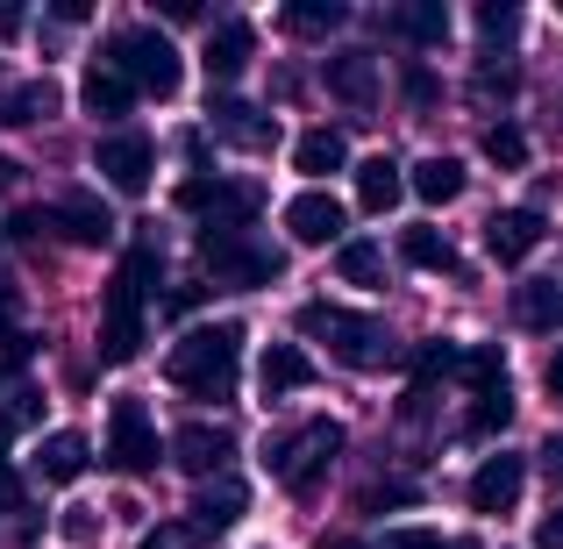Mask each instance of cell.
<instances>
[{
  "mask_svg": "<svg viewBox=\"0 0 563 549\" xmlns=\"http://www.w3.org/2000/svg\"><path fill=\"white\" fill-rule=\"evenodd\" d=\"M235 364H243V329L235 321H207V329H186L165 358V378L192 399H229Z\"/></svg>",
  "mask_w": 563,
  "mask_h": 549,
  "instance_id": "1",
  "label": "cell"
},
{
  "mask_svg": "<svg viewBox=\"0 0 563 549\" xmlns=\"http://www.w3.org/2000/svg\"><path fill=\"white\" fill-rule=\"evenodd\" d=\"M157 278V250H129L108 278V300H100V364H129L143 350V293Z\"/></svg>",
  "mask_w": 563,
  "mask_h": 549,
  "instance_id": "2",
  "label": "cell"
},
{
  "mask_svg": "<svg viewBox=\"0 0 563 549\" xmlns=\"http://www.w3.org/2000/svg\"><path fill=\"white\" fill-rule=\"evenodd\" d=\"M335 457H343V428L335 421H300L292 436L264 442V464H272V479L286 485V493H314Z\"/></svg>",
  "mask_w": 563,
  "mask_h": 549,
  "instance_id": "3",
  "label": "cell"
},
{
  "mask_svg": "<svg viewBox=\"0 0 563 549\" xmlns=\"http://www.w3.org/2000/svg\"><path fill=\"white\" fill-rule=\"evenodd\" d=\"M300 336H321L329 343V358L335 364H350V371H378L393 350H385V329L372 315H350V307H329V300H307L300 307Z\"/></svg>",
  "mask_w": 563,
  "mask_h": 549,
  "instance_id": "4",
  "label": "cell"
},
{
  "mask_svg": "<svg viewBox=\"0 0 563 549\" xmlns=\"http://www.w3.org/2000/svg\"><path fill=\"white\" fill-rule=\"evenodd\" d=\"M108 65L122 72L136 94H151V100H172V94H179V79H186V65H179V51H172V36H157V29H114Z\"/></svg>",
  "mask_w": 563,
  "mask_h": 549,
  "instance_id": "5",
  "label": "cell"
},
{
  "mask_svg": "<svg viewBox=\"0 0 563 549\" xmlns=\"http://www.w3.org/2000/svg\"><path fill=\"white\" fill-rule=\"evenodd\" d=\"M179 207H186V215H200L214 235H243L250 221H257L264 193L250 186V179H186L179 186Z\"/></svg>",
  "mask_w": 563,
  "mask_h": 549,
  "instance_id": "6",
  "label": "cell"
},
{
  "mask_svg": "<svg viewBox=\"0 0 563 549\" xmlns=\"http://www.w3.org/2000/svg\"><path fill=\"white\" fill-rule=\"evenodd\" d=\"M200 264L214 272V286H272L278 272H286V257L278 250H257L250 235H214V229H200Z\"/></svg>",
  "mask_w": 563,
  "mask_h": 549,
  "instance_id": "7",
  "label": "cell"
},
{
  "mask_svg": "<svg viewBox=\"0 0 563 549\" xmlns=\"http://www.w3.org/2000/svg\"><path fill=\"white\" fill-rule=\"evenodd\" d=\"M157 457H165V442H157L151 407L143 399H114L108 407V464L122 479H143V471H157Z\"/></svg>",
  "mask_w": 563,
  "mask_h": 549,
  "instance_id": "8",
  "label": "cell"
},
{
  "mask_svg": "<svg viewBox=\"0 0 563 549\" xmlns=\"http://www.w3.org/2000/svg\"><path fill=\"white\" fill-rule=\"evenodd\" d=\"M93 172H100V179H108L114 193H151L157 143H151V136H136V129H114V136H100Z\"/></svg>",
  "mask_w": 563,
  "mask_h": 549,
  "instance_id": "9",
  "label": "cell"
},
{
  "mask_svg": "<svg viewBox=\"0 0 563 549\" xmlns=\"http://www.w3.org/2000/svg\"><path fill=\"white\" fill-rule=\"evenodd\" d=\"M286 235H292V243H307V250L343 243V200H335V193H321V186L292 193V200H286Z\"/></svg>",
  "mask_w": 563,
  "mask_h": 549,
  "instance_id": "10",
  "label": "cell"
},
{
  "mask_svg": "<svg viewBox=\"0 0 563 549\" xmlns=\"http://www.w3.org/2000/svg\"><path fill=\"white\" fill-rule=\"evenodd\" d=\"M521 485H528V457H485L471 471V514H514L521 507Z\"/></svg>",
  "mask_w": 563,
  "mask_h": 549,
  "instance_id": "11",
  "label": "cell"
},
{
  "mask_svg": "<svg viewBox=\"0 0 563 549\" xmlns=\"http://www.w3.org/2000/svg\"><path fill=\"white\" fill-rule=\"evenodd\" d=\"M229 457H235V436H229V428H214V421H186L179 436H172V464L192 471V479H221Z\"/></svg>",
  "mask_w": 563,
  "mask_h": 549,
  "instance_id": "12",
  "label": "cell"
},
{
  "mask_svg": "<svg viewBox=\"0 0 563 549\" xmlns=\"http://www.w3.org/2000/svg\"><path fill=\"white\" fill-rule=\"evenodd\" d=\"M542 235H550L542 207H507V215L485 221V250H493L499 264H528V257L542 250Z\"/></svg>",
  "mask_w": 563,
  "mask_h": 549,
  "instance_id": "13",
  "label": "cell"
},
{
  "mask_svg": "<svg viewBox=\"0 0 563 549\" xmlns=\"http://www.w3.org/2000/svg\"><path fill=\"white\" fill-rule=\"evenodd\" d=\"M307 385H314V358H307L300 343H264V358H257V393L264 399L307 393Z\"/></svg>",
  "mask_w": 563,
  "mask_h": 549,
  "instance_id": "14",
  "label": "cell"
},
{
  "mask_svg": "<svg viewBox=\"0 0 563 549\" xmlns=\"http://www.w3.org/2000/svg\"><path fill=\"white\" fill-rule=\"evenodd\" d=\"M57 235L79 243V250H100L114 235V215L93 200V193H65V200H57Z\"/></svg>",
  "mask_w": 563,
  "mask_h": 549,
  "instance_id": "15",
  "label": "cell"
},
{
  "mask_svg": "<svg viewBox=\"0 0 563 549\" xmlns=\"http://www.w3.org/2000/svg\"><path fill=\"white\" fill-rule=\"evenodd\" d=\"M243 514H250L243 479H214V485H200V499H192V536H221V528H235Z\"/></svg>",
  "mask_w": 563,
  "mask_h": 549,
  "instance_id": "16",
  "label": "cell"
},
{
  "mask_svg": "<svg viewBox=\"0 0 563 549\" xmlns=\"http://www.w3.org/2000/svg\"><path fill=\"white\" fill-rule=\"evenodd\" d=\"M250 57H257V29H250V22H221V29H207V51H200L207 79H235Z\"/></svg>",
  "mask_w": 563,
  "mask_h": 549,
  "instance_id": "17",
  "label": "cell"
},
{
  "mask_svg": "<svg viewBox=\"0 0 563 549\" xmlns=\"http://www.w3.org/2000/svg\"><path fill=\"white\" fill-rule=\"evenodd\" d=\"M321 79H329V94H335V100H350V108H372V94H378V65H372V51H335L329 65H321Z\"/></svg>",
  "mask_w": 563,
  "mask_h": 549,
  "instance_id": "18",
  "label": "cell"
},
{
  "mask_svg": "<svg viewBox=\"0 0 563 549\" xmlns=\"http://www.w3.org/2000/svg\"><path fill=\"white\" fill-rule=\"evenodd\" d=\"M399 193H407V165H393L385 151L357 165V207H364V215H393Z\"/></svg>",
  "mask_w": 563,
  "mask_h": 549,
  "instance_id": "19",
  "label": "cell"
},
{
  "mask_svg": "<svg viewBox=\"0 0 563 549\" xmlns=\"http://www.w3.org/2000/svg\"><path fill=\"white\" fill-rule=\"evenodd\" d=\"M86 464H93V450H86V436H79V428H51V436H43V450H36V471H43L51 485H71Z\"/></svg>",
  "mask_w": 563,
  "mask_h": 549,
  "instance_id": "20",
  "label": "cell"
},
{
  "mask_svg": "<svg viewBox=\"0 0 563 549\" xmlns=\"http://www.w3.org/2000/svg\"><path fill=\"white\" fill-rule=\"evenodd\" d=\"M214 136H229V143H243V151H272V114L264 108H243V100H214Z\"/></svg>",
  "mask_w": 563,
  "mask_h": 549,
  "instance_id": "21",
  "label": "cell"
},
{
  "mask_svg": "<svg viewBox=\"0 0 563 549\" xmlns=\"http://www.w3.org/2000/svg\"><path fill=\"white\" fill-rule=\"evenodd\" d=\"M350 165V143L343 129H307L300 143H292V172H307V179H329V172Z\"/></svg>",
  "mask_w": 563,
  "mask_h": 549,
  "instance_id": "22",
  "label": "cell"
},
{
  "mask_svg": "<svg viewBox=\"0 0 563 549\" xmlns=\"http://www.w3.org/2000/svg\"><path fill=\"white\" fill-rule=\"evenodd\" d=\"M79 100H86V114L114 122V114H129V108H136V86H129L114 65H93V72H86V86H79Z\"/></svg>",
  "mask_w": 563,
  "mask_h": 549,
  "instance_id": "23",
  "label": "cell"
},
{
  "mask_svg": "<svg viewBox=\"0 0 563 549\" xmlns=\"http://www.w3.org/2000/svg\"><path fill=\"white\" fill-rule=\"evenodd\" d=\"M514 321H521V329H563V286L556 278H528V286L514 293Z\"/></svg>",
  "mask_w": 563,
  "mask_h": 549,
  "instance_id": "24",
  "label": "cell"
},
{
  "mask_svg": "<svg viewBox=\"0 0 563 549\" xmlns=\"http://www.w3.org/2000/svg\"><path fill=\"white\" fill-rule=\"evenodd\" d=\"M413 193H421L428 207H450L456 193H464V165H456V157H421V165H413V179H407Z\"/></svg>",
  "mask_w": 563,
  "mask_h": 549,
  "instance_id": "25",
  "label": "cell"
},
{
  "mask_svg": "<svg viewBox=\"0 0 563 549\" xmlns=\"http://www.w3.org/2000/svg\"><path fill=\"white\" fill-rule=\"evenodd\" d=\"M399 257H407L413 272H464L450 235H435V229H399Z\"/></svg>",
  "mask_w": 563,
  "mask_h": 549,
  "instance_id": "26",
  "label": "cell"
},
{
  "mask_svg": "<svg viewBox=\"0 0 563 549\" xmlns=\"http://www.w3.org/2000/svg\"><path fill=\"white\" fill-rule=\"evenodd\" d=\"M51 108H57V86H51V79H36V86H14V94L0 100V129H29V122H43Z\"/></svg>",
  "mask_w": 563,
  "mask_h": 549,
  "instance_id": "27",
  "label": "cell"
},
{
  "mask_svg": "<svg viewBox=\"0 0 563 549\" xmlns=\"http://www.w3.org/2000/svg\"><path fill=\"white\" fill-rule=\"evenodd\" d=\"M514 421V393H507V385H493V393H478V407H471L464 414V436H499V428H507Z\"/></svg>",
  "mask_w": 563,
  "mask_h": 549,
  "instance_id": "28",
  "label": "cell"
},
{
  "mask_svg": "<svg viewBox=\"0 0 563 549\" xmlns=\"http://www.w3.org/2000/svg\"><path fill=\"white\" fill-rule=\"evenodd\" d=\"M393 29H399V36H413V43H442V36H450V8H435V0H421V8L393 14Z\"/></svg>",
  "mask_w": 563,
  "mask_h": 549,
  "instance_id": "29",
  "label": "cell"
},
{
  "mask_svg": "<svg viewBox=\"0 0 563 549\" xmlns=\"http://www.w3.org/2000/svg\"><path fill=\"white\" fill-rule=\"evenodd\" d=\"M335 272H343L350 286H378L385 250H378V243H343V250H335Z\"/></svg>",
  "mask_w": 563,
  "mask_h": 549,
  "instance_id": "30",
  "label": "cell"
},
{
  "mask_svg": "<svg viewBox=\"0 0 563 549\" xmlns=\"http://www.w3.org/2000/svg\"><path fill=\"white\" fill-rule=\"evenodd\" d=\"M485 157H493L499 172H521L528 165V136L514 122H493V129H485Z\"/></svg>",
  "mask_w": 563,
  "mask_h": 549,
  "instance_id": "31",
  "label": "cell"
},
{
  "mask_svg": "<svg viewBox=\"0 0 563 549\" xmlns=\"http://www.w3.org/2000/svg\"><path fill=\"white\" fill-rule=\"evenodd\" d=\"M335 22H343V0H292L286 8V29H300V36H321Z\"/></svg>",
  "mask_w": 563,
  "mask_h": 549,
  "instance_id": "32",
  "label": "cell"
},
{
  "mask_svg": "<svg viewBox=\"0 0 563 549\" xmlns=\"http://www.w3.org/2000/svg\"><path fill=\"white\" fill-rule=\"evenodd\" d=\"M456 371H464V378L478 385V393L507 385V358H499V350H464V358H456Z\"/></svg>",
  "mask_w": 563,
  "mask_h": 549,
  "instance_id": "33",
  "label": "cell"
},
{
  "mask_svg": "<svg viewBox=\"0 0 563 549\" xmlns=\"http://www.w3.org/2000/svg\"><path fill=\"white\" fill-rule=\"evenodd\" d=\"M8 229L22 235V243H36V235H51V229H57V207H22V215H14Z\"/></svg>",
  "mask_w": 563,
  "mask_h": 549,
  "instance_id": "34",
  "label": "cell"
},
{
  "mask_svg": "<svg viewBox=\"0 0 563 549\" xmlns=\"http://www.w3.org/2000/svg\"><path fill=\"white\" fill-rule=\"evenodd\" d=\"M514 22H521V14H514L507 0H485V8H478V29H485V36H514Z\"/></svg>",
  "mask_w": 563,
  "mask_h": 549,
  "instance_id": "35",
  "label": "cell"
},
{
  "mask_svg": "<svg viewBox=\"0 0 563 549\" xmlns=\"http://www.w3.org/2000/svg\"><path fill=\"white\" fill-rule=\"evenodd\" d=\"M385 549H450L435 536V528H393V536H385Z\"/></svg>",
  "mask_w": 563,
  "mask_h": 549,
  "instance_id": "36",
  "label": "cell"
},
{
  "mask_svg": "<svg viewBox=\"0 0 563 549\" xmlns=\"http://www.w3.org/2000/svg\"><path fill=\"white\" fill-rule=\"evenodd\" d=\"M536 549H563V499L550 514H542V528H536Z\"/></svg>",
  "mask_w": 563,
  "mask_h": 549,
  "instance_id": "37",
  "label": "cell"
},
{
  "mask_svg": "<svg viewBox=\"0 0 563 549\" xmlns=\"http://www.w3.org/2000/svg\"><path fill=\"white\" fill-rule=\"evenodd\" d=\"M0 514H22V479H14V464H0Z\"/></svg>",
  "mask_w": 563,
  "mask_h": 549,
  "instance_id": "38",
  "label": "cell"
},
{
  "mask_svg": "<svg viewBox=\"0 0 563 549\" xmlns=\"http://www.w3.org/2000/svg\"><path fill=\"white\" fill-rule=\"evenodd\" d=\"M407 100H413V108H428V100H435V79H428V72H407Z\"/></svg>",
  "mask_w": 563,
  "mask_h": 549,
  "instance_id": "39",
  "label": "cell"
},
{
  "mask_svg": "<svg viewBox=\"0 0 563 549\" xmlns=\"http://www.w3.org/2000/svg\"><path fill=\"white\" fill-rule=\"evenodd\" d=\"M186 536H192V528H157V536H143V542H136V549H179V542H186Z\"/></svg>",
  "mask_w": 563,
  "mask_h": 549,
  "instance_id": "40",
  "label": "cell"
},
{
  "mask_svg": "<svg viewBox=\"0 0 563 549\" xmlns=\"http://www.w3.org/2000/svg\"><path fill=\"white\" fill-rule=\"evenodd\" d=\"M536 457H542V471H550V479H563V436H550Z\"/></svg>",
  "mask_w": 563,
  "mask_h": 549,
  "instance_id": "41",
  "label": "cell"
},
{
  "mask_svg": "<svg viewBox=\"0 0 563 549\" xmlns=\"http://www.w3.org/2000/svg\"><path fill=\"white\" fill-rule=\"evenodd\" d=\"M542 378H550V393L563 399V343H556V358H550V371H542Z\"/></svg>",
  "mask_w": 563,
  "mask_h": 549,
  "instance_id": "42",
  "label": "cell"
},
{
  "mask_svg": "<svg viewBox=\"0 0 563 549\" xmlns=\"http://www.w3.org/2000/svg\"><path fill=\"white\" fill-rule=\"evenodd\" d=\"M0 36H22V8H0Z\"/></svg>",
  "mask_w": 563,
  "mask_h": 549,
  "instance_id": "43",
  "label": "cell"
},
{
  "mask_svg": "<svg viewBox=\"0 0 563 549\" xmlns=\"http://www.w3.org/2000/svg\"><path fill=\"white\" fill-rule=\"evenodd\" d=\"M8 442H14V414H0V450H8Z\"/></svg>",
  "mask_w": 563,
  "mask_h": 549,
  "instance_id": "44",
  "label": "cell"
},
{
  "mask_svg": "<svg viewBox=\"0 0 563 549\" xmlns=\"http://www.w3.org/2000/svg\"><path fill=\"white\" fill-rule=\"evenodd\" d=\"M0 343H8V300H0Z\"/></svg>",
  "mask_w": 563,
  "mask_h": 549,
  "instance_id": "45",
  "label": "cell"
},
{
  "mask_svg": "<svg viewBox=\"0 0 563 549\" xmlns=\"http://www.w3.org/2000/svg\"><path fill=\"white\" fill-rule=\"evenodd\" d=\"M329 549H364V542H329Z\"/></svg>",
  "mask_w": 563,
  "mask_h": 549,
  "instance_id": "46",
  "label": "cell"
},
{
  "mask_svg": "<svg viewBox=\"0 0 563 549\" xmlns=\"http://www.w3.org/2000/svg\"><path fill=\"white\" fill-rule=\"evenodd\" d=\"M450 549H478V542H450Z\"/></svg>",
  "mask_w": 563,
  "mask_h": 549,
  "instance_id": "47",
  "label": "cell"
},
{
  "mask_svg": "<svg viewBox=\"0 0 563 549\" xmlns=\"http://www.w3.org/2000/svg\"><path fill=\"white\" fill-rule=\"evenodd\" d=\"M0 179H8V165H0Z\"/></svg>",
  "mask_w": 563,
  "mask_h": 549,
  "instance_id": "48",
  "label": "cell"
},
{
  "mask_svg": "<svg viewBox=\"0 0 563 549\" xmlns=\"http://www.w3.org/2000/svg\"><path fill=\"white\" fill-rule=\"evenodd\" d=\"M0 243H8V235H0Z\"/></svg>",
  "mask_w": 563,
  "mask_h": 549,
  "instance_id": "49",
  "label": "cell"
}]
</instances>
